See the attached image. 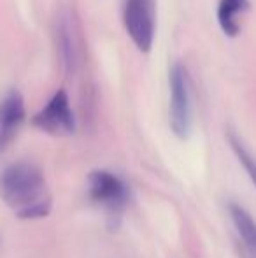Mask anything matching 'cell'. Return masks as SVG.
<instances>
[{"mask_svg":"<svg viewBox=\"0 0 256 258\" xmlns=\"http://www.w3.org/2000/svg\"><path fill=\"white\" fill-rule=\"evenodd\" d=\"M25 121V102L18 90L0 100V155L11 146Z\"/></svg>","mask_w":256,"mask_h":258,"instance_id":"obj_7","label":"cell"},{"mask_svg":"<svg viewBox=\"0 0 256 258\" xmlns=\"http://www.w3.org/2000/svg\"><path fill=\"white\" fill-rule=\"evenodd\" d=\"M123 23L132 42L142 53L153 48L156 30V6L154 0H125Z\"/></svg>","mask_w":256,"mask_h":258,"instance_id":"obj_3","label":"cell"},{"mask_svg":"<svg viewBox=\"0 0 256 258\" xmlns=\"http://www.w3.org/2000/svg\"><path fill=\"white\" fill-rule=\"evenodd\" d=\"M170 81V128L178 139L185 141L192 134L193 109H192V79L188 69L176 61L168 74Z\"/></svg>","mask_w":256,"mask_h":258,"instance_id":"obj_2","label":"cell"},{"mask_svg":"<svg viewBox=\"0 0 256 258\" xmlns=\"http://www.w3.org/2000/svg\"><path fill=\"white\" fill-rule=\"evenodd\" d=\"M228 143H230V148L233 150V153L239 158V162L242 163V167L246 169L247 176L251 177L253 184L256 186V160L254 156L247 151V148L244 146V143L235 136L233 132H228Z\"/></svg>","mask_w":256,"mask_h":258,"instance_id":"obj_10","label":"cell"},{"mask_svg":"<svg viewBox=\"0 0 256 258\" xmlns=\"http://www.w3.org/2000/svg\"><path fill=\"white\" fill-rule=\"evenodd\" d=\"M55 41L65 71L75 72L84 56V46H82L81 25L74 9L67 7L60 11L55 23Z\"/></svg>","mask_w":256,"mask_h":258,"instance_id":"obj_4","label":"cell"},{"mask_svg":"<svg viewBox=\"0 0 256 258\" xmlns=\"http://www.w3.org/2000/svg\"><path fill=\"white\" fill-rule=\"evenodd\" d=\"M88 195L111 216H118L127 206L128 199V191L123 181L116 174L104 169L92 170L88 174Z\"/></svg>","mask_w":256,"mask_h":258,"instance_id":"obj_5","label":"cell"},{"mask_svg":"<svg viewBox=\"0 0 256 258\" xmlns=\"http://www.w3.org/2000/svg\"><path fill=\"white\" fill-rule=\"evenodd\" d=\"M228 211H230V218H232L240 239L244 241V246H246L247 251L256 258V221L242 206L235 204V202H232V204L228 206Z\"/></svg>","mask_w":256,"mask_h":258,"instance_id":"obj_9","label":"cell"},{"mask_svg":"<svg viewBox=\"0 0 256 258\" xmlns=\"http://www.w3.org/2000/svg\"><path fill=\"white\" fill-rule=\"evenodd\" d=\"M0 197L21 220H39L51 213V194L35 163H11L0 174Z\"/></svg>","mask_w":256,"mask_h":258,"instance_id":"obj_1","label":"cell"},{"mask_svg":"<svg viewBox=\"0 0 256 258\" xmlns=\"http://www.w3.org/2000/svg\"><path fill=\"white\" fill-rule=\"evenodd\" d=\"M32 125L49 136L63 137L75 132V118L72 112L68 95L65 90H58L49 102L32 118Z\"/></svg>","mask_w":256,"mask_h":258,"instance_id":"obj_6","label":"cell"},{"mask_svg":"<svg viewBox=\"0 0 256 258\" xmlns=\"http://www.w3.org/2000/svg\"><path fill=\"white\" fill-rule=\"evenodd\" d=\"M249 9L247 0H219L218 4V23L221 27L223 34L228 37H235L239 34L240 27L237 23V18Z\"/></svg>","mask_w":256,"mask_h":258,"instance_id":"obj_8","label":"cell"}]
</instances>
